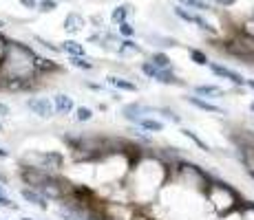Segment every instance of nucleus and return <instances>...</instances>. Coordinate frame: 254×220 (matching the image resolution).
<instances>
[{
  "instance_id": "obj_1",
  "label": "nucleus",
  "mask_w": 254,
  "mask_h": 220,
  "mask_svg": "<svg viewBox=\"0 0 254 220\" xmlns=\"http://www.w3.org/2000/svg\"><path fill=\"white\" fill-rule=\"evenodd\" d=\"M36 55L31 46L16 40H9L7 53L0 62V90L29 92L38 88L40 73L36 68Z\"/></svg>"
},
{
  "instance_id": "obj_2",
  "label": "nucleus",
  "mask_w": 254,
  "mask_h": 220,
  "mask_svg": "<svg viewBox=\"0 0 254 220\" xmlns=\"http://www.w3.org/2000/svg\"><path fill=\"white\" fill-rule=\"evenodd\" d=\"M126 176H128V183H133L128 187L133 200H137L139 205H148L173 178V163H164L159 156L153 154H135V161L130 163Z\"/></svg>"
},
{
  "instance_id": "obj_3",
  "label": "nucleus",
  "mask_w": 254,
  "mask_h": 220,
  "mask_svg": "<svg viewBox=\"0 0 254 220\" xmlns=\"http://www.w3.org/2000/svg\"><path fill=\"white\" fill-rule=\"evenodd\" d=\"M203 200L208 203V207L219 216L232 214L241 207V198H239L237 189H232L228 183H221L217 178H208L206 187H203Z\"/></svg>"
},
{
  "instance_id": "obj_4",
  "label": "nucleus",
  "mask_w": 254,
  "mask_h": 220,
  "mask_svg": "<svg viewBox=\"0 0 254 220\" xmlns=\"http://www.w3.org/2000/svg\"><path fill=\"white\" fill-rule=\"evenodd\" d=\"M64 154L56 152V150H29L20 159V165L27 168H36L49 174H60L64 170Z\"/></svg>"
},
{
  "instance_id": "obj_5",
  "label": "nucleus",
  "mask_w": 254,
  "mask_h": 220,
  "mask_svg": "<svg viewBox=\"0 0 254 220\" xmlns=\"http://www.w3.org/2000/svg\"><path fill=\"white\" fill-rule=\"evenodd\" d=\"M139 71L144 73L148 80L157 82V84H162V86H186V82L182 77L175 75L173 68H155L150 62H141Z\"/></svg>"
},
{
  "instance_id": "obj_6",
  "label": "nucleus",
  "mask_w": 254,
  "mask_h": 220,
  "mask_svg": "<svg viewBox=\"0 0 254 220\" xmlns=\"http://www.w3.org/2000/svg\"><path fill=\"white\" fill-rule=\"evenodd\" d=\"M24 108H27L31 115H36L38 119H53L56 117V110H53L51 97H42V95H29L24 99Z\"/></svg>"
},
{
  "instance_id": "obj_7",
  "label": "nucleus",
  "mask_w": 254,
  "mask_h": 220,
  "mask_svg": "<svg viewBox=\"0 0 254 220\" xmlns=\"http://www.w3.org/2000/svg\"><path fill=\"white\" fill-rule=\"evenodd\" d=\"M120 115L124 117L128 124H137L139 119H144V117H153L155 115V108L148 104H141V101H130V104H124L120 110Z\"/></svg>"
},
{
  "instance_id": "obj_8",
  "label": "nucleus",
  "mask_w": 254,
  "mask_h": 220,
  "mask_svg": "<svg viewBox=\"0 0 254 220\" xmlns=\"http://www.w3.org/2000/svg\"><path fill=\"white\" fill-rule=\"evenodd\" d=\"M173 11H175V16L179 18V20H184V22H190V24H194V27H199L201 31H206V33H212V36H217V29L210 24L206 18H201L199 13H194V11H190V9H186L182 7V4H177V7H173Z\"/></svg>"
},
{
  "instance_id": "obj_9",
  "label": "nucleus",
  "mask_w": 254,
  "mask_h": 220,
  "mask_svg": "<svg viewBox=\"0 0 254 220\" xmlns=\"http://www.w3.org/2000/svg\"><path fill=\"white\" fill-rule=\"evenodd\" d=\"M208 68H210V73H212V75L219 77V80H228L234 86H246V77H243L239 71L230 68V66L219 64V62H208Z\"/></svg>"
},
{
  "instance_id": "obj_10",
  "label": "nucleus",
  "mask_w": 254,
  "mask_h": 220,
  "mask_svg": "<svg viewBox=\"0 0 254 220\" xmlns=\"http://www.w3.org/2000/svg\"><path fill=\"white\" fill-rule=\"evenodd\" d=\"M51 104H53V110H56L58 117H69V115H73V110H75V101H73V97L66 95V92H56V95L51 97Z\"/></svg>"
},
{
  "instance_id": "obj_11",
  "label": "nucleus",
  "mask_w": 254,
  "mask_h": 220,
  "mask_svg": "<svg viewBox=\"0 0 254 220\" xmlns=\"http://www.w3.org/2000/svg\"><path fill=\"white\" fill-rule=\"evenodd\" d=\"M184 99L188 101V104L192 106V108H197V110H201V112H210V115H226V110H223L221 106L212 104L210 99H203V97H197V95H186Z\"/></svg>"
},
{
  "instance_id": "obj_12",
  "label": "nucleus",
  "mask_w": 254,
  "mask_h": 220,
  "mask_svg": "<svg viewBox=\"0 0 254 220\" xmlns=\"http://www.w3.org/2000/svg\"><path fill=\"white\" fill-rule=\"evenodd\" d=\"M106 86L109 88H113V90L117 92H137L139 90V86L135 84V82H130V80H126V77H122V75H106Z\"/></svg>"
},
{
  "instance_id": "obj_13",
  "label": "nucleus",
  "mask_w": 254,
  "mask_h": 220,
  "mask_svg": "<svg viewBox=\"0 0 254 220\" xmlns=\"http://www.w3.org/2000/svg\"><path fill=\"white\" fill-rule=\"evenodd\" d=\"M20 196L24 203H29V205H33V207H38V209H42V212H47L49 209V200L42 196L40 192H36V189H31V187H20Z\"/></svg>"
},
{
  "instance_id": "obj_14",
  "label": "nucleus",
  "mask_w": 254,
  "mask_h": 220,
  "mask_svg": "<svg viewBox=\"0 0 254 220\" xmlns=\"http://www.w3.org/2000/svg\"><path fill=\"white\" fill-rule=\"evenodd\" d=\"M84 24H86V20L82 18V13L69 11L66 13V18H64V22H62V27H64V31L69 33V36H77V33L84 29Z\"/></svg>"
},
{
  "instance_id": "obj_15",
  "label": "nucleus",
  "mask_w": 254,
  "mask_h": 220,
  "mask_svg": "<svg viewBox=\"0 0 254 220\" xmlns=\"http://www.w3.org/2000/svg\"><path fill=\"white\" fill-rule=\"evenodd\" d=\"M192 92L197 97H203V99H219L221 95H226V90L217 84H197L192 86Z\"/></svg>"
},
{
  "instance_id": "obj_16",
  "label": "nucleus",
  "mask_w": 254,
  "mask_h": 220,
  "mask_svg": "<svg viewBox=\"0 0 254 220\" xmlns=\"http://www.w3.org/2000/svg\"><path fill=\"white\" fill-rule=\"evenodd\" d=\"M135 128H139L141 132H153V134H157V132H164L166 124L162 119H157V117H144V119H139L137 124H135Z\"/></svg>"
},
{
  "instance_id": "obj_17",
  "label": "nucleus",
  "mask_w": 254,
  "mask_h": 220,
  "mask_svg": "<svg viewBox=\"0 0 254 220\" xmlns=\"http://www.w3.org/2000/svg\"><path fill=\"white\" fill-rule=\"evenodd\" d=\"M60 53H66L69 57L86 55V48H84V44H80L77 40H64V42H60Z\"/></svg>"
},
{
  "instance_id": "obj_18",
  "label": "nucleus",
  "mask_w": 254,
  "mask_h": 220,
  "mask_svg": "<svg viewBox=\"0 0 254 220\" xmlns=\"http://www.w3.org/2000/svg\"><path fill=\"white\" fill-rule=\"evenodd\" d=\"M69 64L73 68H77V71H93V68H95V62H93L89 55H73V57H69Z\"/></svg>"
},
{
  "instance_id": "obj_19",
  "label": "nucleus",
  "mask_w": 254,
  "mask_h": 220,
  "mask_svg": "<svg viewBox=\"0 0 254 220\" xmlns=\"http://www.w3.org/2000/svg\"><path fill=\"white\" fill-rule=\"evenodd\" d=\"M148 62H150V64H153L155 68H173V60H170V57L166 55V53H162V51L150 53Z\"/></svg>"
},
{
  "instance_id": "obj_20",
  "label": "nucleus",
  "mask_w": 254,
  "mask_h": 220,
  "mask_svg": "<svg viewBox=\"0 0 254 220\" xmlns=\"http://www.w3.org/2000/svg\"><path fill=\"white\" fill-rule=\"evenodd\" d=\"M130 13H133V7H130V4H120V7L113 9V13H111V20H113V24L126 22Z\"/></svg>"
},
{
  "instance_id": "obj_21",
  "label": "nucleus",
  "mask_w": 254,
  "mask_h": 220,
  "mask_svg": "<svg viewBox=\"0 0 254 220\" xmlns=\"http://www.w3.org/2000/svg\"><path fill=\"white\" fill-rule=\"evenodd\" d=\"M73 117H75L77 124H89V121H93L95 112H93V108H89V106H75Z\"/></svg>"
},
{
  "instance_id": "obj_22",
  "label": "nucleus",
  "mask_w": 254,
  "mask_h": 220,
  "mask_svg": "<svg viewBox=\"0 0 254 220\" xmlns=\"http://www.w3.org/2000/svg\"><path fill=\"white\" fill-rule=\"evenodd\" d=\"M182 134L186 136V139H190V141H192V143L197 145V148H201L203 152H212V148H210V145H208L206 141H203L201 136H199L194 130H190V128H182Z\"/></svg>"
},
{
  "instance_id": "obj_23",
  "label": "nucleus",
  "mask_w": 254,
  "mask_h": 220,
  "mask_svg": "<svg viewBox=\"0 0 254 220\" xmlns=\"http://www.w3.org/2000/svg\"><path fill=\"white\" fill-rule=\"evenodd\" d=\"M179 2L190 11H212V4L208 0H179Z\"/></svg>"
},
{
  "instance_id": "obj_24",
  "label": "nucleus",
  "mask_w": 254,
  "mask_h": 220,
  "mask_svg": "<svg viewBox=\"0 0 254 220\" xmlns=\"http://www.w3.org/2000/svg\"><path fill=\"white\" fill-rule=\"evenodd\" d=\"M155 112H159V115L164 117V121H168V124H175V126H182V115L179 112H175L173 108H155Z\"/></svg>"
},
{
  "instance_id": "obj_25",
  "label": "nucleus",
  "mask_w": 254,
  "mask_h": 220,
  "mask_svg": "<svg viewBox=\"0 0 254 220\" xmlns=\"http://www.w3.org/2000/svg\"><path fill=\"white\" fill-rule=\"evenodd\" d=\"M128 51H130V53H144V48H141L137 42H133V40L128 38V40L122 42V46H117V55H124V53H128Z\"/></svg>"
},
{
  "instance_id": "obj_26",
  "label": "nucleus",
  "mask_w": 254,
  "mask_h": 220,
  "mask_svg": "<svg viewBox=\"0 0 254 220\" xmlns=\"http://www.w3.org/2000/svg\"><path fill=\"white\" fill-rule=\"evenodd\" d=\"M33 40L40 44L42 48H47V51H51V53H60V44H56V42L47 40V38H40V36H33Z\"/></svg>"
},
{
  "instance_id": "obj_27",
  "label": "nucleus",
  "mask_w": 254,
  "mask_h": 220,
  "mask_svg": "<svg viewBox=\"0 0 254 220\" xmlns=\"http://www.w3.org/2000/svg\"><path fill=\"white\" fill-rule=\"evenodd\" d=\"M117 33H120V36H124L126 40H128V38L135 36V27H133V24H130L128 20H126V22H120V24H117Z\"/></svg>"
},
{
  "instance_id": "obj_28",
  "label": "nucleus",
  "mask_w": 254,
  "mask_h": 220,
  "mask_svg": "<svg viewBox=\"0 0 254 220\" xmlns=\"http://www.w3.org/2000/svg\"><path fill=\"white\" fill-rule=\"evenodd\" d=\"M190 57H192V62L197 66H208V55L206 53H201V51H197V48H190Z\"/></svg>"
},
{
  "instance_id": "obj_29",
  "label": "nucleus",
  "mask_w": 254,
  "mask_h": 220,
  "mask_svg": "<svg viewBox=\"0 0 254 220\" xmlns=\"http://www.w3.org/2000/svg\"><path fill=\"white\" fill-rule=\"evenodd\" d=\"M58 9V0H38V11L42 13H51Z\"/></svg>"
},
{
  "instance_id": "obj_30",
  "label": "nucleus",
  "mask_w": 254,
  "mask_h": 220,
  "mask_svg": "<svg viewBox=\"0 0 254 220\" xmlns=\"http://www.w3.org/2000/svg\"><path fill=\"white\" fill-rule=\"evenodd\" d=\"M239 220H254V205L243 203L241 209H239Z\"/></svg>"
},
{
  "instance_id": "obj_31",
  "label": "nucleus",
  "mask_w": 254,
  "mask_h": 220,
  "mask_svg": "<svg viewBox=\"0 0 254 220\" xmlns=\"http://www.w3.org/2000/svg\"><path fill=\"white\" fill-rule=\"evenodd\" d=\"M0 209H9V212H18V203H13L7 194H0Z\"/></svg>"
},
{
  "instance_id": "obj_32",
  "label": "nucleus",
  "mask_w": 254,
  "mask_h": 220,
  "mask_svg": "<svg viewBox=\"0 0 254 220\" xmlns=\"http://www.w3.org/2000/svg\"><path fill=\"white\" fill-rule=\"evenodd\" d=\"M84 86L89 88V90H97V92H106V90H109V86H106V84H97V82H84Z\"/></svg>"
},
{
  "instance_id": "obj_33",
  "label": "nucleus",
  "mask_w": 254,
  "mask_h": 220,
  "mask_svg": "<svg viewBox=\"0 0 254 220\" xmlns=\"http://www.w3.org/2000/svg\"><path fill=\"white\" fill-rule=\"evenodd\" d=\"M7 46H9V40L0 33V62H2V57H4V53H7Z\"/></svg>"
},
{
  "instance_id": "obj_34",
  "label": "nucleus",
  "mask_w": 254,
  "mask_h": 220,
  "mask_svg": "<svg viewBox=\"0 0 254 220\" xmlns=\"http://www.w3.org/2000/svg\"><path fill=\"white\" fill-rule=\"evenodd\" d=\"M9 115H11V106L0 99V119H4V117H9Z\"/></svg>"
},
{
  "instance_id": "obj_35",
  "label": "nucleus",
  "mask_w": 254,
  "mask_h": 220,
  "mask_svg": "<svg viewBox=\"0 0 254 220\" xmlns=\"http://www.w3.org/2000/svg\"><path fill=\"white\" fill-rule=\"evenodd\" d=\"M24 9H38V0H20Z\"/></svg>"
},
{
  "instance_id": "obj_36",
  "label": "nucleus",
  "mask_w": 254,
  "mask_h": 220,
  "mask_svg": "<svg viewBox=\"0 0 254 220\" xmlns=\"http://www.w3.org/2000/svg\"><path fill=\"white\" fill-rule=\"evenodd\" d=\"M212 2L219 7H232V4H237V0H212Z\"/></svg>"
},
{
  "instance_id": "obj_37",
  "label": "nucleus",
  "mask_w": 254,
  "mask_h": 220,
  "mask_svg": "<svg viewBox=\"0 0 254 220\" xmlns=\"http://www.w3.org/2000/svg\"><path fill=\"white\" fill-rule=\"evenodd\" d=\"M0 159H11V152L7 148H2V145H0Z\"/></svg>"
},
{
  "instance_id": "obj_38",
  "label": "nucleus",
  "mask_w": 254,
  "mask_h": 220,
  "mask_svg": "<svg viewBox=\"0 0 254 220\" xmlns=\"http://www.w3.org/2000/svg\"><path fill=\"white\" fill-rule=\"evenodd\" d=\"M246 172H248V176L254 180V165H250V168H246Z\"/></svg>"
},
{
  "instance_id": "obj_39",
  "label": "nucleus",
  "mask_w": 254,
  "mask_h": 220,
  "mask_svg": "<svg viewBox=\"0 0 254 220\" xmlns=\"http://www.w3.org/2000/svg\"><path fill=\"white\" fill-rule=\"evenodd\" d=\"M246 86H248V88H252V90H254V80H246Z\"/></svg>"
},
{
  "instance_id": "obj_40",
  "label": "nucleus",
  "mask_w": 254,
  "mask_h": 220,
  "mask_svg": "<svg viewBox=\"0 0 254 220\" xmlns=\"http://www.w3.org/2000/svg\"><path fill=\"white\" fill-rule=\"evenodd\" d=\"M0 194H7V187H4V183H0Z\"/></svg>"
},
{
  "instance_id": "obj_41",
  "label": "nucleus",
  "mask_w": 254,
  "mask_h": 220,
  "mask_svg": "<svg viewBox=\"0 0 254 220\" xmlns=\"http://www.w3.org/2000/svg\"><path fill=\"white\" fill-rule=\"evenodd\" d=\"M248 110H250V112H252V115H254V99L250 101V106H248Z\"/></svg>"
},
{
  "instance_id": "obj_42",
  "label": "nucleus",
  "mask_w": 254,
  "mask_h": 220,
  "mask_svg": "<svg viewBox=\"0 0 254 220\" xmlns=\"http://www.w3.org/2000/svg\"><path fill=\"white\" fill-rule=\"evenodd\" d=\"M4 27H7V22H4V20H0V31H2Z\"/></svg>"
},
{
  "instance_id": "obj_43",
  "label": "nucleus",
  "mask_w": 254,
  "mask_h": 220,
  "mask_svg": "<svg viewBox=\"0 0 254 220\" xmlns=\"http://www.w3.org/2000/svg\"><path fill=\"white\" fill-rule=\"evenodd\" d=\"M4 130V126H2V121H0V132H2Z\"/></svg>"
},
{
  "instance_id": "obj_44",
  "label": "nucleus",
  "mask_w": 254,
  "mask_h": 220,
  "mask_svg": "<svg viewBox=\"0 0 254 220\" xmlns=\"http://www.w3.org/2000/svg\"><path fill=\"white\" fill-rule=\"evenodd\" d=\"M20 220H33V218H29V216H24V218H20Z\"/></svg>"
}]
</instances>
